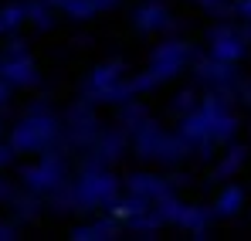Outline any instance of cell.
Returning <instances> with one entry per match:
<instances>
[{
  "label": "cell",
  "mask_w": 251,
  "mask_h": 241,
  "mask_svg": "<svg viewBox=\"0 0 251 241\" xmlns=\"http://www.w3.org/2000/svg\"><path fill=\"white\" fill-rule=\"evenodd\" d=\"M0 72H3V79L10 81V85H24V81H31V68H27V61H17V58H3Z\"/></svg>",
  "instance_id": "obj_1"
},
{
  "label": "cell",
  "mask_w": 251,
  "mask_h": 241,
  "mask_svg": "<svg viewBox=\"0 0 251 241\" xmlns=\"http://www.w3.org/2000/svg\"><path fill=\"white\" fill-rule=\"evenodd\" d=\"M21 14H24V10H21L17 3L3 7V10H0V21H3V27H17V24H21Z\"/></svg>",
  "instance_id": "obj_2"
},
{
  "label": "cell",
  "mask_w": 251,
  "mask_h": 241,
  "mask_svg": "<svg viewBox=\"0 0 251 241\" xmlns=\"http://www.w3.org/2000/svg\"><path fill=\"white\" fill-rule=\"evenodd\" d=\"M0 238H14V228H10V224H3V221H0Z\"/></svg>",
  "instance_id": "obj_3"
},
{
  "label": "cell",
  "mask_w": 251,
  "mask_h": 241,
  "mask_svg": "<svg viewBox=\"0 0 251 241\" xmlns=\"http://www.w3.org/2000/svg\"><path fill=\"white\" fill-rule=\"evenodd\" d=\"M3 163H10V150H7V146H0V166H3Z\"/></svg>",
  "instance_id": "obj_4"
},
{
  "label": "cell",
  "mask_w": 251,
  "mask_h": 241,
  "mask_svg": "<svg viewBox=\"0 0 251 241\" xmlns=\"http://www.w3.org/2000/svg\"><path fill=\"white\" fill-rule=\"evenodd\" d=\"M3 102H7V85L0 81V106H3Z\"/></svg>",
  "instance_id": "obj_5"
},
{
  "label": "cell",
  "mask_w": 251,
  "mask_h": 241,
  "mask_svg": "<svg viewBox=\"0 0 251 241\" xmlns=\"http://www.w3.org/2000/svg\"><path fill=\"white\" fill-rule=\"evenodd\" d=\"M3 197H7V190H3V184H0V201H3Z\"/></svg>",
  "instance_id": "obj_6"
},
{
  "label": "cell",
  "mask_w": 251,
  "mask_h": 241,
  "mask_svg": "<svg viewBox=\"0 0 251 241\" xmlns=\"http://www.w3.org/2000/svg\"><path fill=\"white\" fill-rule=\"evenodd\" d=\"M0 31H3V21H0Z\"/></svg>",
  "instance_id": "obj_7"
}]
</instances>
